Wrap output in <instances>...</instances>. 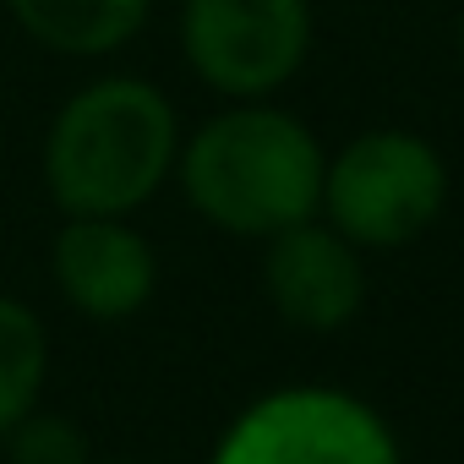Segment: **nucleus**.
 <instances>
[{"instance_id":"f257e3e1","label":"nucleus","mask_w":464,"mask_h":464,"mask_svg":"<svg viewBox=\"0 0 464 464\" xmlns=\"http://www.w3.org/2000/svg\"><path fill=\"white\" fill-rule=\"evenodd\" d=\"M323 164L328 153L301 115L268 99H236L180 137L175 180L202 224L241 241H268L301 218H317Z\"/></svg>"},{"instance_id":"f03ea898","label":"nucleus","mask_w":464,"mask_h":464,"mask_svg":"<svg viewBox=\"0 0 464 464\" xmlns=\"http://www.w3.org/2000/svg\"><path fill=\"white\" fill-rule=\"evenodd\" d=\"M175 153H180V115L169 93L148 77L110 72L82 82L50 115L39 175L66 218L77 213L131 218L175 175Z\"/></svg>"},{"instance_id":"7ed1b4c3","label":"nucleus","mask_w":464,"mask_h":464,"mask_svg":"<svg viewBox=\"0 0 464 464\" xmlns=\"http://www.w3.org/2000/svg\"><path fill=\"white\" fill-rule=\"evenodd\" d=\"M448 208V159L404 126H372L323 164V218L361 252L420 241Z\"/></svg>"},{"instance_id":"20e7f679","label":"nucleus","mask_w":464,"mask_h":464,"mask_svg":"<svg viewBox=\"0 0 464 464\" xmlns=\"http://www.w3.org/2000/svg\"><path fill=\"white\" fill-rule=\"evenodd\" d=\"M208 464H404L393 426L344 388H274L224 426Z\"/></svg>"},{"instance_id":"39448f33","label":"nucleus","mask_w":464,"mask_h":464,"mask_svg":"<svg viewBox=\"0 0 464 464\" xmlns=\"http://www.w3.org/2000/svg\"><path fill=\"white\" fill-rule=\"evenodd\" d=\"M180 55L218 99H274L312 55V0H180Z\"/></svg>"},{"instance_id":"423d86ee","label":"nucleus","mask_w":464,"mask_h":464,"mask_svg":"<svg viewBox=\"0 0 464 464\" xmlns=\"http://www.w3.org/2000/svg\"><path fill=\"white\" fill-rule=\"evenodd\" d=\"M50 279L61 301L88 323H126L159 290V257L126 218L77 213L50 241Z\"/></svg>"},{"instance_id":"0eeeda50","label":"nucleus","mask_w":464,"mask_h":464,"mask_svg":"<svg viewBox=\"0 0 464 464\" xmlns=\"http://www.w3.org/2000/svg\"><path fill=\"white\" fill-rule=\"evenodd\" d=\"M263 295L268 306L306 334H334L355 323L366 306V263L361 246H350L334 224L301 218L279 236H268L263 252Z\"/></svg>"},{"instance_id":"6e6552de","label":"nucleus","mask_w":464,"mask_h":464,"mask_svg":"<svg viewBox=\"0 0 464 464\" xmlns=\"http://www.w3.org/2000/svg\"><path fill=\"white\" fill-rule=\"evenodd\" d=\"M6 12L50 55L104 61L148 28L153 0H6Z\"/></svg>"},{"instance_id":"1a4fd4ad","label":"nucleus","mask_w":464,"mask_h":464,"mask_svg":"<svg viewBox=\"0 0 464 464\" xmlns=\"http://www.w3.org/2000/svg\"><path fill=\"white\" fill-rule=\"evenodd\" d=\"M50 377V334L39 312L17 295H0V437L28 410H39Z\"/></svg>"},{"instance_id":"9d476101","label":"nucleus","mask_w":464,"mask_h":464,"mask_svg":"<svg viewBox=\"0 0 464 464\" xmlns=\"http://www.w3.org/2000/svg\"><path fill=\"white\" fill-rule=\"evenodd\" d=\"M0 442H6V464H88V437L66 415L28 410Z\"/></svg>"},{"instance_id":"9b49d317","label":"nucleus","mask_w":464,"mask_h":464,"mask_svg":"<svg viewBox=\"0 0 464 464\" xmlns=\"http://www.w3.org/2000/svg\"><path fill=\"white\" fill-rule=\"evenodd\" d=\"M453 44H459V72H464V12H459V34H453Z\"/></svg>"}]
</instances>
